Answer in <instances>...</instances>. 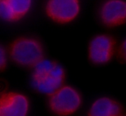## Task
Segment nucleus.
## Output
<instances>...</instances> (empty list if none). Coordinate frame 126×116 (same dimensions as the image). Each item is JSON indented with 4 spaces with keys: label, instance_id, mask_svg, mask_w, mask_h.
Returning a JSON list of instances; mask_svg holds the SVG:
<instances>
[{
    "label": "nucleus",
    "instance_id": "nucleus-9",
    "mask_svg": "<svg viewBox=\"0 0 126 116\" xmlns=\"http://www.w3.org/2000/svg\"><path fill=\"white\" fill-rule=\"evenodd\" d=\"M124 113V106L119 101L107 96L94 99L87 110V115L91 116H120Z\"/></svg>",
    "mask_w": 126,
    "mask_h": 116
},
{
    "label": "nucleus",
    "instance_id": "nucleus-11",
    "mask_svg": "<svg viewBox=\"0 0 126 116\" xmlns=\"http://www.w3.org/2000/svg\"><path fill=\"white\" fill-rule=\"evenodd\" d=\"M10 60L6 47H0V67L1 71L4 70L7 66L8 60Z\"/></svg>",
    "mask_w": 126,
    "mask_h": 116
},
{
    "label": "nucleus",
    "instance_id": "nucleus-10",
    "mask_svg": "<svg viewBox=\"0 0 126 116\" xmlns=\"http://www.w3.org/2000/svg\"><path fill=\"white\" fill-rule=\"evenodd\" d=\"M116 56L121 63L126 64V38L118 44Z\"/></svg>",
    "mask_w": 126,
    "mask_h": 116
},
{
    "label": "nucleus",
    "instance_id": "nucleus-2",
    "mask_svg": "<svg viewBox=\"0 0 126 116\" xmlns=\"http://www.w3.org/2000/svg\"><path fill=\"white\" fill-rule=\"evenodd\" d=\"M6 48L10 60L21 68L31 69L45 58V49L43 43L32 36L16 37Z\"/></svg>",
    "mask_w": 126,
    "mask_h": 116
},
{
    "label": "nucleus",
    "instance_id": "nucleus-6",
    "mask_svg": "<svg viewBox=\"0 0 126 116\" xmlns=\"http://www.w3.org/2000/svg\"><path fill=\"white\" fill-rule=\"evenodd\" d=\"M31 101L24 93L4 90L0 96V116H26L30 112Z\"/></svg>",
    "mask_w": 126,
    "mask_h": 116
},
{
    "label": "nucleus",
    "instance_id": "nucleus-5",
    "mask_svg": "<svg viewBox=\"0 0 126 116\" xmlns=\"http://www.w3.org/2000/svg\"><path fill=\"white\" fill-rule=\"evenodd\" d=\"M81 11L80 0H46L44 12L51 22L67 25L77 19Z\"/></svg>",
    "mask_w": 126,
    "mask_h": 116
},
{
    "label": "nucleus",
    "instance_id": "nucleus-3",
    "mask_svg": "<svg viewBox=\"0 0 126 116\" xmlns=\"http://www.w3.org/2000/svg\"><path fill=\"white\" fill-rule=\"evenodd\" d=\"M83 101L78 89L64 83L47 96V105L50 112L55 115L70 116L81 109Z\"/></svg>",
    "mask_w": 126,
    "mask_h": 116
},
{
    "label": "nucleus",
    "instance_id": "nucleus-8",
    "mask_svg": "<svg viewBox=\"0 0 126 116\" xmlns=\"http://www.w3.org/2000/svg\"><path fill=\"white\" fill-rule=\"evenodd\" d=\"M33 0H0V16L7 23L18 22L30 13Z\"/></svg>",
    "mask_w": 126,
    "mask_h": 116
},
{
    "label": "nucleus",
    "instance_id": "nucleus-4",
    "mask_svg": "<svg viewBox=\"0 0 126 116\" xmlns=\"http://www.w3.org/2000/svg\"><path fill=\"white\" fill-rule=\"evenodd\" d=\"M117 46V40L112 35L104 33L95 35L88 43V59L95 66L106 65L116 56Z\"/></svg>",
    "mask_w": 126,
    "mask_h": 116
},
{
    "label": "nucleus",
    "instance_id": "nucleus-1",
    "mask_svg": "<svg viewBox=\"0 0 126 116\" xmlns=\"http://www.w3.org/2000/svg\"><path fill=\"white\" fill-rule=\"evenodd\" d=\"M66 77L63 65L54 60L44 58L31 69L29 82L35 92L48 96L65 83Z\"/></svg>",
    "mask_w": 126,
    "mask_h": 116
},
{
    "label": "nucleus",
    "instance_id": "nucleus-7",
    "mask_svg": "<svg viewBox=\"0 0 126 116\" xmlns=\"http://www.w3.org/2000/svg\"><path fill=\"white\" fill-rule=\"evenodd\" d=\"M100 23L108 28L118 27L126 22V0H105L97 12Z\"/></svg>",
    "mask_w": 126,
    "mask_h": 116
}]
</instances>
